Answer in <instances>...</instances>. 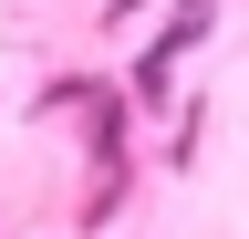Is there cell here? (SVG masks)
I'll return each mask as SVG.
<instances>
[{
    "instance_id": "6da1fadb",
    "label": "cell",
    "mask_w": 249,
    "mask_h": 239,
    "mask_svg": "<svg viewBox=\"0 0 249 239\" xmlns=\"http://www.w3.org/2000/svg\"><path fill=\"white\" fill-rule=\"evenodd\" d=\"M187 42H208V0H187V11L166 21V32H156V52H145V63H135V94L156 104V83H166V63H177V52Z\"/></svg>"
}]
</instances>
